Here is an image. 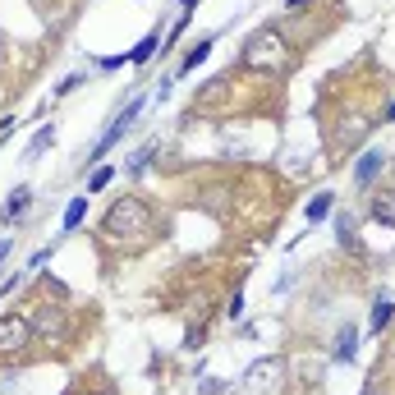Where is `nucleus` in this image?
I'll return each mask as SVG.
<instances>
[{"label": "nucleus", "mask_w": 395, "mask_h": 395, "mask_svg": "<svg viewBox=\"0 0 395 395\" xmlns=\"http://www.w3.org/2000/svg\"><path fill=\"white\" fill-rule=\"evenodd\" d=\"M101 235L111 239V244H143V239L152 235V207L133 194L115 198L101 216Z\"/></svg>", "instance_id": "obj_1"}, {"label": "nucleus", "mask_w": 395, "mask_h": 395, "mask_svg": "<svg viewBox=\"0 0 395 395\" xmlns=\"http://www.w3.org/2000/svg\"><path fill=\"white\" fill-rule=\"evenodd\" d=\"M28 202H33V189H28V184H18L14 194H9L5 211H0V221H14V216H23V211H28Z\"/></svg>", "instance_id": "obj_7"}, {"label": "nucleus", "mask_w": 395, "mask_h": 395, "mask_svg": "<svg viewBox=\"0 0 395 395\" xmlns=\"http://www.w3.org/2000/svg\"><path fill=\"white\" fill-rule=\"evenodd\" d=\"M33 345V322L18 313H0V359H14Z\"/></svg>", "instance_id": "obj_3"}, {"label": "nucleus", "mask_w": 395, "mask_h": 395, "mask_svg": "<svg viewBox=\"0 0 395 395\" xmlns=\"http://www.w3.org/2000/svg\"><path fill=\"white\" fill-rule=\"evenodd\" d=\"M138 111H143V101H129V106H124V111H120V115H115V120H111V129H106V133H101V138H97V148H92V152H88V161H101V157H106V152H111V148H115V143H120V138H124V133H129V129H133V120H138Z\"/></svg>", "instance_id": "obj_4"}, {"label": "nucleus", "mask_w": 395, "mask_h": 395, "mask_svg": "<svg viewBox=\"0 0 395 395\" xmlns=\"http://www.w3.org/2000/svg\"><path fill=\"white\" fill-rule=\"evenodd\" d=\"M111 175H115V170H111V166H97V175H92V179H88V198H92V194H101V189H106V184H111Z\"/></svg>", "instance_id": "obj_17"}, {"label": "nucleus", "mask_w": 395, "mask_h": 395, "mask_svg": "<svg viewBox=\"0 0 395 395\" xmlns=\"http://www.w3.org/2000/svg\"><path fill=\"white\" fill-rule=\"evenodd\" d=\"M335 239H340L345 248H359V235H354V216H340V221H335Z\"/></svg>", "instance_id": "obj_16"}, {"label": "nucleus", "mask_w": 395, "mask_h": 395, "mask_svg": "<svg viewBox=\"0 0 395 395\" xmlns=\"http://www.w3.org/2000/svg\"><path fill=\"white\" fill-rule=\"evenodd\" d=\"M157 42H161V33H148V37H143V42L129 51V65H148V60H152V51H157Z\"/></svg>", "instance_id": "obj_14"}, {"label": "nucleus", "mask_w": 395, "mask_h": 395, "mask_svg": "<svg viewBox=\"0 0 395 395\" xmlns=\"http://www.w3.org/2000/svg\"><path fill=\"white\" fill-rule=\"evenodd\" d=\"M382 166H386V152H382V148H368V152L359 157V166H354V184H363V189H368L372 179L382 175Z\"/></svg>", "instance_id": "obj_5"}, {"label": "nucleus", "mask_w": 395, "mask_h": 395, "mask_svg": "<svg viewBox=\"0 0 395 395\" xmlns=\"http://www.w3.org/2000/svg\"><path fill=\"white\" fill-rule=\"evenodd\" d=\"M207 55H211V37H202V42L194 46V51H189V55H184V65H179V74H194V69H198V65H202V60H207Z\"/></svg>", "instance_id": "obj_15"}, {"label": "nucleus", "mask_w": 395, "mask_h": 395, "mask_svg": "<svg viewBox=\"0 0 395 395\" xmlns=\"http://www.w3.org/2000/svg\"><path fill=\"white\" fill-rule=\"evenodd\" d=\"M83 216H88V194H83V198H69V207H65V221H60L65 235H74V230L83 226Z\"/></svg>", "instance_id": "obj_8"}, {"label": "nucleus", "mask_w": 395, "mask_h": 395, "mask_svg": "<svg viewBox=\"0 0 395 395\" xmlns=\"http://www.w3.org/2000/svg\"><path fill=\"white\" fill-rule=\"evenodd\" d=\"M386 120H395V101H391V106H386Z\"/></svg>", "instance_id": "obj_21"}, {"label": "nucleus", "mask_w": 395, "mask_h": 395, "mask_svg": "<svg viewBox=\"0 0 395 395\" xmlns=\"http://www.w3.org/2000/svg\"><path fill=\"white\" fill-rule=\"evenodd\" d=\"M51 143H55V129H51V124H42V129L33 133V143H28V161H37L46 148H51Z\"/></svg>", "instance_id": "obj_13"}, {"label": "nucleus", "mask_w": 395, "mask_h": 395, "mask_svg": "<svg viewBox=\"0 0 395 395\" xmlns=\"http://www.w3.org/2000/svg\"><path fill=\"white\" fill-rule=\"evenodd\" d=\"M368 211H372V221H382V226H391V230H395V194H377Z\"/></svg>", "instance_id": "obj_9"}, {"label": "nucleus", "mask_w": 395, "mask_h": 395, "mask_svg": "<svg viewBox=\"0 0 395 395\" xmlns=\"http://www.w3.org/2000/svg\"><path fill=\"white\" fill-rule=\"evenodd\" d=\"M88 395H106V391H88Z\"/></svg>", "instance_id": "obj_22"}, {"label": "nucleus", "mask_w": 395, "mask_h": 395, "mask_svg": "<svg viewBox=\"0 0 395 395\" xmlns=\"http://www.w3.org/2000/svg\"><path fill=\"white\" fill-rule=\"evenodd\" d=\"M391 317H395V304H391V299H377V304H372V317H368V331L382 335V326H386Z\"/></svg>", "instance_id": "obj_11"}, {"label": "nucleus", "mask_w": 395, "mask_h": 395, "mask_svg": "<svg viewBox=\"0 0 395 395\" xmlns=\"http://www.w3.org/2000/svg\"><path fill=\"white\" fill-rule=\"evenodd\" d=\"M221 97H226V79H211L207 88H202V106H207V101H221Z\"/></svg>", "instance_id": "obj_18"}, {"label": "nucleus", "mask_w": 395, "mask_h": 395, "mask_svg": "<svg viewBox=\"0 0 395 395\" xmlns=\"http://www.w3.org/2000/svg\"><path fill=\"white\" fill-rule=\"evenodd\" d=\"M239 65L253 74H281L285 65H290V46H285V37L276 33V28H262V33H253L244 42V55H239Z\"/></svg>", "instance_id": "obj_2"}, {"label": "nucleus", "mask_w": 395, "mask_h": 395, "mask_svg": "<svg viewBox=\"0 0 395 395\" xmlns=\"http://www.w3.org/2000/svg\"><path fill=\"white\" fill-rule=\"evenodd\" d=\"M276 377H281V359H257L253 368L244 372V382H248V386H272Z\"/></svg>", "instance_id": "obj_6"}, {"label": "nucleus", "mask_w": 395, "mask_h": 395, "mask_svg": "<svg viewBox=\"0 0 395 395\" xmlns=\"http://www.w3.org/2000/svg\"><path fill=\"white\" fill-rule=\"evenodd\" d=\"M354 345H359V335H354V326H345V331L340 335H335V363H350L354 359Z\"/></svg>", "instance_id": "obj_12"}, {"label": "nucleus", "mask_w": 395, "mask_h": 395, "mask_svg": "<svg viewBox=\"0 0 395 395\" xmlns=\"http://www.w3.org/2000/svg\"><path fill=\"white\" fill-rule=\"evenodd\" d=\"M308 5V0H290V9H304Z\"/></svg>", "instance_id": "obj_20"}, {"label": "nucleus", "mask_w": 395, "mask_h": 395, "mask_svg": "<svg viewBox=\"0 0 395 395\" xmlns=\"http://www.w3.org/2000/svg\"><path fill=\"white\" fill-rule=\"evenodd\" d=\"M9 248H14V239H0V262L9 257Z\"/></svg>", "instance_id": "obj_19"}, {"label": "nucleus", "mask_w": 395, "mask_h": 395, "mask_svg": "<svg viewBox=\"0 0 395 395\" xmlns=\"http://www.w3.org/2000/svg\"><path fill=\"white\" fill-rule=\"evenodd\" d=\"M331 202H335V194H317L313 202H308V207H304L308 226H317V221H326V216H331Z\"/></svg>", "instance_id": "obj_10"}]
</instances>
